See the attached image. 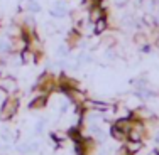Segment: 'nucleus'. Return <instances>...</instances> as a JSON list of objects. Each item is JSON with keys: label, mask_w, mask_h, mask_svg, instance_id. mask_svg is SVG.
<instances>
[{"label": "nucleus", "mask_w": 159, "mask_h": 155, "mask_svg": "<svg viewBox=\"0 0 159 155\" xmlns=\"http://www.w3.org/2000/svg\"><path fill=\"white\" fill-rule=\"evenodd\" d=\"M20 94H9L5 96V100L2 101V106H0V120L2 122H10L14 116L17 115L19 106H20Z\"/></svg>", "instance_id": "1"}, {"label": "nucleus", "mask_w": 159, "mask_h": 155, "mask_svg": "<svg viewBox=\"0 0 159 155\" xmlns=\"http://www.w3.org/2000/svg\"><path fill=\"white\" fill-rule=\"evenodd\" d=\"M0 91L5 93V96L9 94L19 93V84L12 76H0Z\"/></svg>", "instance_id": "2"}, {"label": "nucleus", "mask_w": 159, "mask_h": 155, "mask_svg": "<svg viewBox=\"0 0 159 155\" xmlns=\"http://www.w3.org/2000/svg\"><path fill=\"white\" fill-rule=\"evenodd\" d=\"M66 98L70 100V103L73 105L75 108L81 106V105L85 103L86 100H88V96H86V93H85V91H81L80 88H73V89H70V91L66 93Z\"/></svg>", "instance_id": "3"}, {"label": "nucleus", "mask_w": 159, "mask_h": 155, "mask_svg": "<svg viewBox=\"0 0 159 155\" xmlns=\"http://www.w3.org/2000/svg\"><path fill=\"white\" fill-rule=\"evenodd\" d=\"M49 96H51V94H48V93H34L32 100L29 101V108H31V110H43V108H46L48 103H49Z\"/></svg>", "instance_id": "4"}, {"label": "nucleus", "mask_w": 159, "mask_h": 155, "mask_svg": "<svg viewBox=\"0 0 159 155\" xmlns=\"http://www.w3.org/2000/svg\"><path fill=\"white\" fill-rule=\"evenodd\" d=\"M19 58H20V62H24V64H36V62H39V56H37L32 49H29V47H25L22 52H19Z\"/></svg>", "instance_id": "5"}, {"label": "nucleus", "mask_w": 159, "mask_h": 155, "mask_svg": "<svg viewBox=\"0 0 159 155\" xmlns=\"http://www.w3.org/2000/svg\"><path fill=\"white\" fill-rule=\"evenodd\" d=\"M107 15H108V12H105L98 3L95 7H92V9H88V22H92V24H95L97 20H100V19H103Z\"/></svg>", "instance_id": "6"}, {"label": "nucleus", "mask_w": 159, "mask_h": 155, "mask_svg": "<svg viewBox=\"0 0 159 155\" xmlns=\"http://www.w3.org/2000/svg\"><path fill=\"white\" fill-rule=\"evenodd\" d=\"M124 147H125V150L130 155H135L144 150V142H141V140H125Z\"/></svg>", "instance_id": "7"}, {"label": "nucleus", "mask_w": 159, "mask_h": 155, "mask_svg": "<svg viewBox=\"0 0 159 155\" xmlns=\"http://www.w3.org/2000/svg\"><path fill=\"white\" fill-rule=\"evenodd\" d=\"M110 29V24H108V15L100 19V20H97L95 24H93V34L95 36H102V34H105Z\"/></svg>", "instance_id": "8"}, {"label": "nucleus", "mask_w": 159, "mask_h": 155, "mask_svg": "<svg viewBox=\"0 0 159 155\" xmlns=\"http://www.w3.org/2000/svg\"><path fill=\"white\" fill-rule=\"evenodd\" d=\"M110 137L113 140H117V142H120V143H124L127 140V133H124L122 130H120L119 127H117L115 123H112L110 125Z\"/></svg>", "instance_id": "9"}, {"label": "nucleus", "mask_w": 159, "mask_h": 155, "mask_svg": "<svg viewBox=\"0 0 159 155\" xmlns=\"http://www.w3.org/2000/svg\"><path fill=\"white\" fill-rule=\"evenodd\" d=\"M66 14H68V10H66V7H64L63 3H58L56 7H52V9H51V15L56 17V19L66 17Z\"/></svg>", "instance_id": "10"}, {"label": "nucleus", "mask_w": 159, "mask_h": 155, "mask_svg": "<svg viewBox=\"0 0 159 155\" xmlns=\"http://www.w3.org/2000/svg\"><path fill=\"white\" fill-rule=\"evenodd\" d=\"M110 2H112L115 7H125L127 3L130 2V0H110Z\"/></svg>", "instance_id": "11"}, {"label": "nucleus", "mask_w": 159, "mask_h": 155, "mask_svg": "<svg viewBox=\"0 0 159 155\" xmlns=\"http://www.w3.org/2000/svg\"><path fill=\"white\" fill-rule=\"evenodd\" d=\"M68 51H70V47H64V46H61L59 47V56H68Z\"/></svg>", "instance_id": "12"}, {"label": "nucleus", "mask_w": 159, "mask_h": 155, "mask_svg": "<svg viewBox=\"0 0 159 155\" xmlns=\"http://www.w3.org/2000/svg\"><path fill=\"white\" fill-rule=\"evenodd\" d=\"M44 125H46V122H41V123H37L36 130L39 131V133H43V130H44Z\"/></svg>", "instance_id": "13"}, {"label": "nucleus", "mask_w": 159, "mask_h": 155, "mask_svg": "<svg viewBox=\"0 0 159 155\" xmlns=\"http://www.w3.org/2000/svg\"><path fill=\"white\" fill-rule=\"evenodd\" d=\"M152 42H154V47H157V49H159V34H157V37L152 41Z\"/></svg>", "instance_id": "14"}, {"label": "nucleus", "mask_w": 159, "mask_h": 155, "mask_svg": "<svg viewBox=\"0 0 159 155\" xmlns=\"http://www.w3.org/2000/svg\"><path fill=\"white\" fill-rule=\"evenodd\" d=\"M152 2H154V3H156V5H157V3H159V0H152Z\"/></svg>", "instance_id": "15"}, {"label": "nucleus", "mask_w": 159, "mask_h": 155, "mask_svg": "<svg viewBox=\"0 0 159 155\" xmlns=\"http://www.w3.org/2000/svg\"><path fill=\"white\" fill-rule=\"evenodd\" d=\"M156 31H157V34H159V25H157V27H156Z\"/></svg>", "instance_id": "16"}]
</instances>
